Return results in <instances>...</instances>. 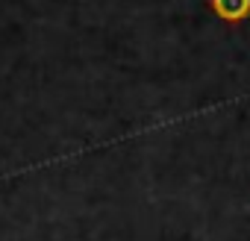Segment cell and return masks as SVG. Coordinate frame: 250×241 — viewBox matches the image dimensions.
I'll return each instance as SVG.
<instances>
[{
	"mask_svg": "<svg viewBox=\"0 0 250 241\" xmlns=\"http://www.w3.org/2000/svg\"><path fill=\"white\" fill-rule=\"evenodd\" d=\"M224 24H241L250 18V0H206Z\"/></svg>",
	"mask_w": 250,
	"mask_h": 241,
	"instance_id": "obj_1",
	"label": "cell"
}]
</instances>
